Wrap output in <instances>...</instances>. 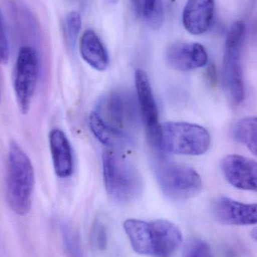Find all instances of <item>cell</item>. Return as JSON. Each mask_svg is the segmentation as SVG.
<instances>
[{
  "label": "cell",
  "mask_w": 257,
  "mask_h": 257,
  "mask_svg": "<svg viewBox=\"0 0 257 257\" xmlns=\"http://www.w3.org/2000/svg\"><path fill=\"white\" fill-rule=\"evenodd\" d=\"M123 227L133 250L139 254L168 256L182 241L179 228L168 220L145 221L128 219L124 222Z\"/></svg>",
  "instance_id": "obj_1"
},
{
  "label": "cell",
  "mask_w": 257,
  "mask_h": 257,
  "mask_svg": "<svg viewBox=\"0 0 257 257\" xmlns=\"http://www.w3.org/2000/svg\"><path fill=\"white\" fill-rule=\"evenodd\" d=\"M6 182V199L11 209L18 215L28 214L33 202L34 169L25 151L15 141L9 145Z\"/></svg>",
  "instance_id": "obj_2"
},
{
  "label": "cell",
  "mask_w": 257,
  "mask_h": 257,
  "mask_svg": "<svg viewBox=\"0 0 257 257\" xmlns=\"http://www.w3.org/2000/svg\"><path fill=\"white\" fill-rule=\"evenodd\" d=\"M104 184L113 200L128 203L142 192V178L137 169L126 159L114 151L104 153L102 157Z\"/></svg>",
  "instance_id": "obj_3"
},
{
  "label": "cell",
  "mask_w": 257,
  "mask_h": 257,
  "mask_svg": "<svg viewBox=\"0 0 257 257\" xmlns=\"http://www.w3.org/2000/svg\"><path fill=\"white\" fill-rule=\"evenodd\" d=\"M245 24L243 21L232 24L226 36L222 64V81L226 94L235 105L245 98L241 55L245 39Z\"/></svg>",
  "instance_id": "obj_4"
},
{
  "label": "cell",
  "mask_w": 257,
  "mask_h": 257,
  "mask_svg": "<svg viewBox=\"0 0 257 257\" xmlns=\"http://www.w3.org/2000/svg\"><path fill=\"white\" fill-rule=\"evenodd\" d=\"M155 173L160 190L171 200H187L202 190L200 175L187 165L169 161L160 156L156 160Z\"/></svg>",
  "instance_id": "obj_5"
},
{
  "label": "cell",
  "mask_w": 257,
  "mask_h": 257,
  "mask_svg": "<svg viewBox=\"0 0 257 257\" xmlns=\"http://www.w3.org/2000/svg\"><path fill=\"white\" fill-rule=\"evenodd\" d=\"M160 151L179 155L199 156L209 149L211 136L206 128L186 122L160 125Z\"/></svg>",
  "instance_id": "obj_6"
},
{
  "label": "cell",
  "mask_w": 257,
  "mask_h": 257,
  "mask_svg": "<svg viewBox=\"0 0 257 257\" xmlns=\"http://www.w3.org/2000/svg\"><path fill=\"white\" fill-rule=\"evenodd\" d=\"M39 74V55L34 48L24 46L20 49L14 72V89L21 114L30 111L36 92Z\"/></svg>",
  "instance_id": "obj_7"
},
{
  "label": "cell",
  "mask_w": 257,
  "mask_h": 257,
  "mask_svg": "<svg viewBox=\"0 0 257 257\" xmlns=\"http://www.w3.org/2000/svg\"><path fill=\"white\" fill-rule=\"evenodd\" d=\"M96 114L107 124L120 133L130 135L141 117L138 101L127 93H111L101 99Z\"/></svg>",
  "instance_id": "obj_8"
},
{
  "label": "cell",
  "mask_w": 257,
  "mask_h": 257,
  "mask_svg": "<svg viewBox=\"0 0 257 257\" xmlns=\"http://www.w3.org/2000/svg\"><path fill=\"white\" fill-rule=\"evenodd\" d=\"M136 96L140 110L141 118L146 130L151 147L160 151V130L158 108L154 99L149 78L145 71L138 69L135 74Z\"/></svg>",
  "instance_id": "obj_9"
},
{
  "label": "cell",
  "mask_w": 257,
  "mask_h": 257,
  "mask_svg": "<svg viewBox=\"0 0 257 257\" xmlns=\"http://www.w3.org/2000/svg\"><path fill=\"white\" fill-rule=\"evenodd\" d=\"M226 181L235 188L257 192V162L238 154L223 157L220 164Z\"/></svg>",
  "instance_id": "obj_10"
},
{
  "label": "cell",
  "mask_w": 257,
  "mask_h": 257,
  "mask_svg": "<svg viewBox=\"0 0 257 257\" xmlns=\"http://www.w3.org/2000/svg\"><path fill=\"white\" fill-rule=\"evenodd\" d=\"M214 218L226 225L252 226L257 224V203L245 204L227 197L216 199L212 205Z\"/></svg>",
  "instance_id": "obj_11"
},
{
  "label": "cell",
  "mask_w": 257,
  "mask_h": 257,
  "mask_svg": "<svg viewBox=\"0 0 257 257\" xmlns=\"http://www.w3.org/2000/svg\"><path fill=\"white\" fill-rule=\"evenodd\" d=\"M168 63L177 70L187 72L206 66L208 61L206 50L195 42H176L166 50Z\"/></svg>",
  "instance_id": "obj_12"
},
{
  "label": "cell",
  "mask_w": 257,
  "mask_h": 257,
  "mask_svg": "<svg viewBox=\"0 0 257 257\" xmlns=\"http://www.w3.org/2000/svg\"><path fill=\"white\" fill-rule=\"evenodd\" d=\"M214 8V0H187L182 15L184 28L195 36L205 33L212 23Z\"/></svg>",
  "instance_id": "obj_13"
},
{
  "label": "cell",
  "mask_w": 257,
  "mask_h": 257,
  "mask_svg": "<svg viewBox=\"0 0 257 257\" xmlns=\"http://www.w3.org/2000/svg\"><path fill=\"white\" fill-rule=\"evenodd\" d=\"M50 149L56 175L69 178L74 169L73 156L69 139L60 128H54L49 134Z\"/></svg>",
  "instance_id": "obj_14"
},
{
  "label": "cell",
  "mask_w": 257,
  "mask_h": 257,
  "mask_svg": "<svg viewBox=\"0 0 257 257\" xmlns=\"http://www.w3.org/2000/svg\"><path fill=\"white\" fill-rule=\"evenodd\" d=\"M80 53L84 61L96 70H105L109 66L108 51L93 30H86L81 36Z\"/></svg>",
  "instance_id": "obj_15"
},
{
  "label": "cell",
  "mask_w": 257,
  "mask_h": 257,
  "mask_svg": "<svg viewBox=\"0 0 257 257\" xmlns=\"http://www.w3.org/2000/svg\"><path fill=\"white\" fill-rule=\"evenodd\" d=\"M90 127L96 139L104 145L115 149L125 148L130 142L128 135L120 133L105 123L96 111L90 114Z\"/></svg>",
  "instance_id": "obj_16"
},
{
  "label": "cell",
  "mask_w": 257,
  "mask_h": 257,
  "mask_svg": "<svg viewBox=\"0 0 257 257\" xmlns=\"http://www.w3.org/2000/svg\"><path fill=\"white\" fill-rule=\"evenodd\" d=\"M233 139L257 157V117L240 119L232 130Z\"/></svg>",
  "instance_id": "obj_17"
},
{
  "label": "cell",
  "mask_w": 257,
  "mask_h": 257,
  "mask_svg": "<svg viewBox=\"0 0 257 257\" xmlns=\"http://www.w3.org/2000/svg\"><path fill=\"white\" fill-rule=\"evenodd\" d=\"M65 29L68 43L71 48H74L81 29V17L78 12L68 14L65 21Z\"/></svg>",
  "instance_id": "obj_18"
},
{
  "label": "cell",
  "mask_w": 257,
  "mask_h": 257,
  "mask_svg": "<svg viewBox=\"0 0 257 257\" xmlns=\"http://www.w3.org/2000/svg\"><path fill=\"white\" fill-rule=\"evenodd\" d=\"M183 257H214V255L206 242L194 238L186 244Z\"/></svg>",
  "instance_id": "obj_19"
},
{
  "label": "cell",
  "mask_w": 257,
  "mask_h": 257,
  "mask_svg": "<svg viewBox=\"0 0 257 257\" xmlns=\"http://www.w3.org/2000/svg\"><path fill=\"white\" fill-rule=\"evenodd\" d=\"M63 241L65 247L70 257H84L81 250L78 235L68 226L63 228Z\"/></svg>",
  "instance_id": "obj_20"
},
{
  "label": "cell",
  "mask_w": 257,
  "mask_h": 257,
  "mask_svg": "<svg viewBox=\"0 0 257 257\" xmlns=\"http://www.w3.org/2000/svg\"><path fill=\"white\" fill-rule=\"evenodd\" d=\"M144 15L152 26L160 24L162 18L160 0H144Z\"/></svg>",
  "instance_id": "obj_21"
},
{
  "label": "cell",
  "mask_w": 257,
  "mask_h": 257,
  "mask_svg": "<svg viewBox=\"0 0 257 257\" xmlns=\"http://www.w3.org/2000/svg\"><path fill=\"white\" fill-rule=\"evenodd\" d=\"M9 60V45L0 12V64H7Z\"/></svg>",
  "instance_id": "obj_22"
},
{
  "label": "cell",
  "mask_w": 257,
  "mask_h": 257,
  "mask_svg": "<svg viewBox=\"0 0 257 257\" xmlns=\"http://www.w3.org/2000/svg\"><path fill=\"white\" fill-rule=\"evenodd\" d=\"M92 241L99 250H104L107 246V235L105 227L101 223H96L93 228Z\"/></svg>",
  "instance_id": "obj_23"
},
{
  "label": "cell",
  "mask_w": 257,
  "mask_h": 257,
  "mask_svg": "<svg viewBox=\"0 0 257 257\" xmlns=\"http://www.w3.org/2000/svg\"><path fill=\"white\" fill-rule=\"evenodd\" d=\"M133 3V6H134L135 10L136 13H139L140 11V0H131Z\"/></svg>",
  "instance_id": "obj_24"
},
{
  "label": "cell",
  "mask_w": 257,
  "mask_h": 257,
  "mask_svg": "<svg viewBox=\"0 0 257 257\" xmlns=\"http://www.w3.org/2000/svg\"><path fill=\"white\" fill-rule=\"evenodd\" d=\"M251 236L253 237V239L257 241V227L256 229H253L251 232Z\"/></svg>",
  "instance_id": "obj_25"
},
{
  "label": "cell",
  "mask_w": 257,
  "mask_h": 257,
  "mask_svg": "<svg viewBox=\"0 0 257 257\" xmlns=\"http://www.w3.org/2000/svg\"><path fill=\"white\" fill-rule=\"evenodd\" d=\"M0 103H1V93H0Z\"/></svg>",
  "instance_id": "obj_26"
}]
</instances>
